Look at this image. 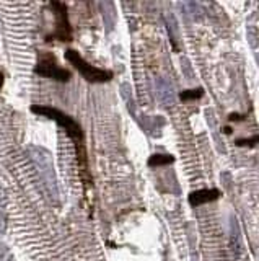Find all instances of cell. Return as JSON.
<instances>
[{
  "label": "cell",
  "mask_w": 259,
  "mask_h": 261,
  "mask_svg": "<svg viewBox=\"0 0 259 261\" xmlns=\"http://www.w3.org/2000/svg\"><path fill=\"white\" fill-rule=\"evenodd\" d=\"M2 85H3V72L0 70V86H2Z\"/></svg>",
  "instance_id": "obj_11"
},
{
  "label": "cell",
  "mask_w": 259,
  "mask_h": 261,
  "mask_svg": "<svg viewBox=\"0 0 259 261\" xmlns=\"http://www.w3.org/2000/svg\"><path fill=\"white\" fill-rule=\"evenodd\" d=\"M157 95L160 98V102L163 104H171L173 103V88L165 82L163 78L157 80Z\"/></svg>",
  "instance_id": "obj_6"
},
{
  "label": "cell",
  "mask_w": 259,
  "mask_h": 261,
  "mask_svg": "<svg viewBox=\"0 0 259 261\" xmlns=\"http://www.w3.org/2000/svg\"><path fill=\"white\" fill-rule=\"evenodd\" d=\"M33 72L38 77L51 78V80H55V82H69L72 78V72L64 69V67H60L57 64L55 56L49 51H39L38 62H36Z\"/></svg>",
  "instance_id": "obj_3"
},
{
  "label": "cell",
  "mask_w": 259,
  "mask_h": 261,
  "mask_svg": "<svg viewBox=\"0 0 259 261\" xmlns=\"http://www.w3.org/2000/svg\"><path fill=\"white\" fill-rule=\"evenodd\" d=\"M65 59L69 60L70 64L78 70L80 76L90 84H104V82H109V80L113 78V72L106 70V69H98V67L88 64V62H86L82 56L75 51V49H67Z\"/></svg>",
  "instance_id": "obj_2"
},
{
  "label": "cell",
  "mask_w": 259,
  "mask_h": 261,
  "mask_svg": "<svg viewBox=\"0 0 259 261\" xmlns=\"http://www.w3.org/2000/svg\"><path fill=\"white\" fill-rule=\"evenodd\" d=\"M29 110H31L34 114L44 116V118H47V120L55 121L60 128H64L67 136H69L72 140H75V144L77 142H82V139H83L82 128H80V124L75 120H72L69 114L62 113V111L57 110V108L46 106V104H31V108Z\"/></svg>",
  "instance_id": "obj_1"
},
{
  "label": "cell",
  "mask_w": 259,
  "mask_h": 261,
  "mask_svg": "<svg viewBox=\"0 0 259 261\" xmlns=\"http://www.w3.org/2000/svg\"><path fill=\"white\" fill-rule=\"evenodd\" d=\"M202 95H204V90L202 88H193V90H184L180 95V98L183 102H189V100H197Z\"/></svg>",
  "instance_id": "obj_8"
},
{
  "label": "cell",
  "mask_w": 259,
  "mask_h": 261,
  "mask_svg": "<svg viewBox=\"0 0 259 261\" xmlns=\"http://www.w3.org/2000/svg\"><path fill=\"white\" fill-rule=\"evenodd\" d=\"M55 16V28L46 41H72V28L69 23V15H67V5L62 2H51Z\"/></svg>",
  "instance_id": "obj_4"
},
{
  "label": "cell",
  "mask_w": 259,
  "mask_h": 261,
  "mask_svg": "<svg viewBox=\"0 0 259 261\" xmlns=\"http://www.w3.org/2000/svg\"><path fill=\"white\" fill-rule=\"evenodd\" d=\"M256 142L259 144V136H256V138H251V139H240V140H237V146H240V147H245V146H255Z\"/></svg>",
  "instance_id": "obj_9"
},
{
  "label": "cell",
  "mask_w": 259,
  "mask_h": 261,
  "mask_svg": "<svg viewBox=\"0 0 259 261\" xmlns=\"http://www.w3.org/2000/svg\"><path fill=\"white\" fill-rule=\"evenodd\" d=\"M242 120H243L242 114H232L230 116V121H242Z\"/></svg>",
  "instance_id": "obj_10"
},
{
  "label": "cell",
  "mask_w": 259,
  "mask_h": 261,
  "mask_svg": "<svg viewBox=\"0 0 259 261\" xmlns=\"http://www.w3.org/2000/svg\"><path fill=\"white\" fill-rule=\"evenodd\" d=\"M219 196H220V191L215 188L214 190H199V191H194L189 194V204L197 208V206H202V204L219 200Z\"/></svg>",
  "instance_id": "obj_5"
},
{
  "label": "cell",
  "mask_w": 259,
  "mask_h": 261,
  "mask_svg": "<svg viewBox=\"0 0 259 261\" xmlns=\"http://www.w3.org/2000/svg\"><path fill=\"white\" fill-rule=\"evenodd\" d=\"M175 162V158L171 155H165V154H155L149 158V166H162V165H170Z\"/></svg>",
  "instance_id": "obj_7"
}]
</instances>
